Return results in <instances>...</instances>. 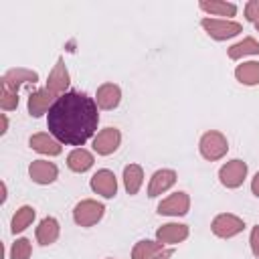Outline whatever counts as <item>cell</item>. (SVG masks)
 Listing matches in <instances>:
<instances>
[{"label":"cell","instance_id":"obj_30","mask_svg":"<svg viewBox=\"0 0 259 259\" xmlns=\"http://www.w3.org/2000/svg\"><path fill=\"white\" fill-rule=\"evenodd\" d=\"M251 192L259 198V172L253 176V180H251Z\"/></svg>","mask_w":259,"mask_h":259},{"label":"cell","instance_id":"obj_18","mask_svg":"<svg viewBox=\"0 0 259 259\" xmlns=\"http://www.w3.org/2000/svg\"><path fill=\"white\" fill-rule=\"evenodd\" d=\"M59 233H61V227H59V221L55 217H45L38 227H36V241L40 245H53L57 239H59Z\"/></svg>","mask_w":259,"mask_h":259},{"label":"cell","instance_id":"obj_26","mask_svg":"<svg viewBox=\"0 0 259 259\" xmlns=\"http://www.w3.org/2000/svg\"><path fill=\"white\" fill-rule=\"evenodd\" d=\"M32 253V247H30V241L20 237L12 243V249H10V259H28Z\"/></svg>","mask_w":259,"mask_h":259},{"label":"cell","instance_id":"obj_23","mask_svg":"<svg viewBox=\"0 0 259 259\" xmlns=\"http://www.w3.org/2000/svg\"><path fill=\"white\" fill-rule=\"evenodd\" d=\"M235 79L243 85H259V63L257 61H245L237 65L235 69Z\"/></svg>","mask_w":259,"mask_h":259},{"label":"cell","instance_id":"obj_32","mask_svg":"<svg viewBox=\"0 0 259 259\" xmlns=\"http://www.w3.org/2000/svg\"><path fill=\"white\" fill-rule=\"evenodd\" d=\"M6 130H8V117H6V113H2V115H0V134L4 136Z\"/></svg>","mask_w":259,"mask_h":259},{"label":"cell","instance_id":"obj_25","mask_svg":"<svg viewBox=\"0 0 259 259\" xmlns=\"http://www.w3.org/2000/svg\"><path fill=\"white\" fill-rule=\"evenodd\" d=\"M164 249L162 243L158 241H150V239H142L134 245L132 249V259H152L154 255H158Z\"/></svg>","mask_w":259,"mask_h":259},{"label":"cell","instance_id":"obj_19","mask_svg":"<svg viewBox=\"0 0 259 259\" xmlns=\"http://www.w3.org/2000/svg\"><path fill=\"white\" fill-rule=\"evenodd\" d=\"M93 154L89 152V150H85V148H75V150H71L69 152V156H67V166H69V170H73V172H87L91 166H93Z\"/></svg>","mask_w":259,"mask_h":259},{"label":"cell","instance_id":"obj_11","mask_svg":"<svg viewBox=\"0 0 259 259\" xmlns=\"http://www.w3.org/2000/svg\"><path fill=\"white\" fill-rule=\"evenodd\" d=\"M121 144V134L117 127H105L93 138V150L99 156H109L113 154Z\"/></svg>","mask_w":259,"mask_h":259},{"label":"cell","instance_id":"obj_15","mask_svg":"<svg viewBox=\"0 0 259 259\" xmlns=\"http://www.w3.org/2000/svg\"><path fill=\"white\" fill-rule=\"evenodd\" d=\"M188 237V225L166 223L156 231V241L162 245H178Z\"/></svg>","mask_w":259,"mask_h":259},{"label":"cell","instance_id":"obj_29","mask_svg":"<svg viewBox=\"0 0 259 259\" xmlns=\"http://www.w3.org/2000/svg\"><path fill=\"white\" fill-rule=\"evenodd\" d=\"M249 245L255 257H259V225L251 229V237H249Z\"/></svg>","mask_w":259,"mask_h":259},{"label":"cell","instance_id":"obj_8","mask_svg":"<svg viewBox=\"0 0 259 259\" xmlns=\"http://www.w3.org/2000/svg\"><path fill=\"white\" fill-rule=\"evenodd\" d=\"M190 208V196L182 190L166 196L160 204H158V214L164 217H184Z\"/></svg>","mask_w":259,"mask_h":259},{"label":"cell","instance_id":"obj_3","mask_svg":"<svg viewBox=\"0 0 259 259\" xmlns=\"http://www.w3.org/2000/svg\"><path fill=\"white\" fill-rule=\"evenodd\" d=\"M200 26L206 30V34L210 36V38H214V40H227V38H233V36H237L241 30H243V26L239 24V22H235V20H227V18H208V16H204L202 20H200Z\"/></svg>","mask_w":259,"mask_h":259},{"label":"cell","instance_id":"obj_31","mask_svg":"<svg viewBox=\"0 0 259 259\" xmlns=\"http://www.w3.org/2000/svg\"><path fill=\"white\" fill-rule=\"evenodd\" d=\"M172 255H174V251H172V249H162V251H160L158 255H154L152 259H170Z\"/></svg>","mask_w":259,"mask_h":259},{"label":"cell","instance_id":"obj_14","mask_svg":"<svg viewBox=\"0 0 259 259\" xmlns=\"http://www.w3.org/2000/svg\"><path fill=\"white\" fill-rule=\"evenodd\" d=\"M57 101V97L45 87V89H36L28 95V115L30 117H40L42 113H47L53 103Z\"/></svg>","mask_w":259,"mask_h":259},{"label":"cell","instance_id":"obj_34","mask_svg":"<svg viewBox=\"0 0 259 259\" xmlns=\"http://www.w3.org/2000/svg\"><path fill=\"white\" fill-rule=\"evenodd\" d=\"M255 28H257V30H259V20H257V22H255Z\"/></svg>","mask_w":259,"mask_h":259},{"label":"cell","instance_id":"obj_7","mask_svg":"<svg viewBox=\"0 0 259 259\" xmlns=\"http://www.w3.org/2000/svg\"><path fill=\"white\" fill-rule=\"evenodd\" d=\"M247 178V164L243 160H231L221 166L219 180L225 188H239Z\"/></svg>","mask_w":259,"mask_h":259},{"label":"cell","instance_id":"obj_12","mask_svg":"<svg viewBox=\"0 0 259 259\" xmlns=\"http://www.w3.org/2000/svg\"><path fill=\"white\" fill-rule=\"evenodd\" d=\"M176 172L170 170V168H162V170H156L150 178V184H148V196L150 198H156L160 194H164L166 190H170L174 184H176Z\"/></svg>","mask_w":259,"mask_h":259},{"label":"cell","instance_id":"obj_10","mask_svg":"<svg viewBox=\"0 0 259 259\" xmlns=\"http://www.w3.org/2000/svg\"><path fill=\"white\" fill-rule=\"evenodd\" d=\"M69 83H71V77H69V71L65 67V61L63 57L57 61V65L53 67V71L49 73V79H47V89L55 95V97H61L67 93L69 89Z\"/></svg>","mask_w":259,"mask_h":259},{"label":"cell","instance_id":"obj_22","mask_svg":"<svg viewBox=\"0 0 259 259\" xmlns=\"http://www.w3.org/2000/svg\"><path fill=\"white\" fill-rule=\"evenodd\" d=\"M144 184V170L140 164H127L123 168V186L127 194H138V190Z\"/></svg>","mask_w":259,"mask_h":259},{"label":"cell","instance_id":"obj_2","mask_svg":"<svg viewBox=\"0 0 259 259\" xmlns=\"http://www.w3.org/2000/svg\"><path fill=\"white\" fill-rule=\"evenodd\" d=\"M198 152H200V156H202L204 160L217 162V160H221V158L227 156V152H229V142H227V138H225L221 132L210 130V132H204V134L200 136Z\"/></svg>","mask_w":259,"mask_h":259},{"label":"cell","instance_id":"obj_4","mask_svg":"<svg viewBox=\"0 0 259 259\" xmlns=\"http://www.w3.org/2000/svg\"><path fill=\"white\" fill-rule=\"evenodd\" d=\"M103 212H105V206L101 202H97L93 198H85V200L75 204L73 221L79 227H93V225H97L103 219Z\"/></svg>","mask_w":259,"mask_h":259},{"label":"cell","instance_id":"obj_17","mask_svg":"<svg viewBox=\"0 0 259 259\" xmlns=\"http://www.w3.org/2000/svg\"><path fill=\"white\" fill-rule=\"evenodd\" d=\"M28 146H30L34 152L45 154V156H59V154L63 152L61 142H59V140H55L51 134H42V132H40V134L30 136Z\"/></svg>","mask_w":259,"mask_h":259},{"label":"cell","instance_id":"obj_28","mask_svg":"<svg viewBox=\"0 0 259 259\" xmlns=\"http://www.w3.org/2000/svg\"><path fill=\"white\" fill-rule=\"evenodd\" d=\"M245 18L253 24L259 20V0H249L245 4Z\"/></svg>","mask_w":259,"mask_h":259},{"label":"cell","instance_id":"obj_16","mask_svg":"<svg viewBox=\"0 0 259 259\" xmlns=\"http://www.w3.org/2000/svg\"><path fill=\"white\" fill-rule=\"evenodd\" d=\"M121 101V89L115 83H103L97 87L95 93V103L101 109H115Z\"/></svg>","mask_w":259,"mask_h":259},{"label":"cell","instance_id":"obj_21","mask_svg":"<svg viewBox=\"0 0 259 259\" xmlns=\"http://www.w3.org/2000/svg\"><path fill=\"white\" fill-rule=\"evenodd\" d=\"M227 55H229L231 61H239V59L249 57V55H259V42L253 36H245L243 40L231 45L229 51H227Z\"/></svg>","mask_w":259,"mask_h":259},{"label":"cell","instance_id":"obj_1","mask_svg":"<svg viewBox=\"0 0 259 259\" xmlns=\"http://www.w3.org/2000/svg\"><path fill=\"white\" fill-rule=\"evenodd\" d=\"M99 123L97 103L83 91H67L49 109V134L65 146H83L95 138Z\"/></svg>","mask_w":259,"mask_h":259},{"label":"cell","instance_id":"obj_13","mask_svg":"<svg viewBox=\"0 0 259 259\" xmlns=\"http://www.w3.org/2000/svg\"><path fill=\"white\" fill-rule=\"evenodd\" d=\"M28 176L36 184H53L59 176V168L49 160H34L28 166Z\"/></svg>","mask_w":259,"mask_h":259},{"label":"cell","instance_id":"obj_5","mask_svg":"<svg viewBox=\"0 0 259 259\" xmlns=\"http://www.w3.org/2000/svg\"><path fill=\"white\" fill-rule=\"evenodd\" d=\"M243 229H245V221L233 212H221L210 223V231L219 239H231V237L243 233Z\"/></svg>","mask_w":259,"mask_h":259},{"label":"cell","instance_id":"obj_27","mask_svg":"<svg viewBox=\"0 0 259 259\" xmlns=\"http://www.w3.org/2000/svg\"><path fill=\"white\" fill-rule=\"evenodd\" d=\"M0 107H2L4 111L16 109V107H18V93L0 87Z\"/></svg>","mask_w":259,"mask_h":259},{"label":"cell","instance_id":"obj_33","mask_svg":"<svg viewBox=\"0 0 259 259\" xmlns=\"http://www.w3.org/2000/svg\"><path fill=\"white\" fill-rule=\"evenodd\" d=\"M0 188H2V202H6V184L2 182V184H0Z\"/></svg>","mask_w":259,"mask_h":259},{"label":"cell","instance_id":"obj_6","mask_svg":"<svg viewBox=\"0 0 259 259\" xmlns=\"http://www.w3.org/2000/svg\"><path fill=\"white\" fill-rule=\"evenodd\" d=\"M38 81V73L30 71V69H24V67H14V69H8L2 79H0V87L2 89H8V91H14L18 93V89L22 85H34Z\"/></svg>","mask_w":259,"mask_h":259},{"label":"cell","instance_id":"obj_20","mask_svg":"<svg viewBox=\"0 0 259 259\" xmlns=\"http://www.w3.org/2000/svg\"><path fill=\"white\" fill-rule=\"evenodd\" d=\"M198 8L212 16H227V20H231V16L237 14V4L227 0H202L198 2Z\"/></svg>","mask_w":259,"mask_h":259},{"label":"cell","instance_id":"obj_9","mask_svg":"<svg viewBox=\"0 0 259 259\" xmlns=\"http://www.w3.org/2000/svg\"><path fill=\"white\" fill-rule=\"evenodd\" d=\"M91 190L101 194L103 198H113L117 194V178L111 170L103 168V170H97L93 176H91Z\"/></svg>","mask_w":259,"mask_h":259},{"label":"cell","instance_id":"obj_24","mask_svg":"<svg viewBox=\"0 0 259 259\" xmlns=\"http://www.w3.org/2000/svg\"><path fill=\"white\" fill-rule=\"evenodd\" d=\"M34 217H36V210H34L32 206H28V204L20 206V208L14 212V217H12V223H10V231H12L14 235L22 233L26 227H30V223L34 221Z\"/></svg>","mask_w":259,"mask_h":259}]
</instances>
